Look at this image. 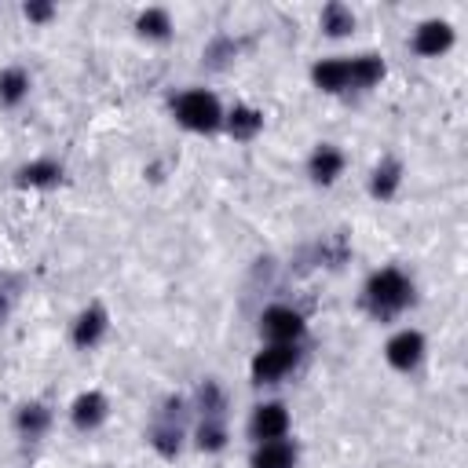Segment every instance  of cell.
<instances>
[{
    "label": "cell",
    "mask_w": 468,
    "mask_h": 468,
    "mask_svg": "<svg viewBox=\"0 0 468 468\" xmlns=\"http://www.w3.org/2000/svg\"><path fill=\"white\" fill-rule=\"evenodd\" d=\"M424 355H428V340H424L420 329H399V333H391L388 344H384V358H388V366L399 369V373H413V369L424 362Z\"/></svg>",
    "instance_id": "cell-5"
},
{
    "label": "cell",
    "mask_w": 468,
    "mask_h": 468,
    "mask_svg": "<svg viewBox=\"0 0 468 468\" xmlns=\"http://www.w3.org/2000/svg\"><path fill=\"white\" fill-rule=\"evenodd\" d=\"M48 428H51V406L48 402H22L18 410H15V431L22 435V439H44L48 435Z\"/></svg>",
    "instance_id": "cell-17"
},
{
    "label": "cell",
    "mask_w": 468,
    "mask_h": 468,
    "mask_svg": "<svg viewBox=\"0 0 468 468\" xmlns=\"http://www.w3.org/2000/svg\"><path fill=\"white\" fill-rule=\"evenodd\" d=\"M289 410L282 406V402H260V406H252V413H249V439L252 442H271V439H285L289 435Z\"/></svg>",
    "instance_id": "cell-9"
},
{
    "label": "cell",
    "mask_w": 468,
    "mask_h": 468,
    "mask_svg": "<svg viewBox=\"0 0 468 468\" xmlns=\"http://www.w3.org/2000/svg\"><path fill=\"white\" fill-rule=\"evenodd\" d=\"M223 128H227L230 139L249 143V139H256V135L263 132V110H256V106H249V102H238V106H230V110L223 113Z\"/></svg>",
    "instance_id": "cell-14"
},
{
    "label": "cell",
    "mask_w": 468,
    "mask_h": 468,
    "mask_svg": "<svg viewBox=\"0 0 468 468\" xmlns=\"http://www.w3.org/2000/svg\"><path fill=\"white\" fill-rule=\"evenodd\" d=\"M318 26H322V33L333 37V40H336V37H351V33H355V11H351L347 4H340V0H333V4L322 7Z\"/></svg>",
    "instance_id": "cell-20"
},
{
    "label": "cell",
    "mask_w": 468,
    "mask_h": 468,
    "mask_svg": "<svg viewBox=\"0 0 468 468\" xmlns=\"http://www.w3.org/2000/svg\"><path fill=\"white\" fill-rule=\"evenodd\" d=\"M197 413H201V420H223V413H227V395H223V388H219L216 380H205V384L197 388Z\"/></svg>",
    "instance_id": "cell-22"
},
{
    "label": "cell",
    "mask_w": 468,
    "mask_h": 468,
    "mask_svg": "<svg viewBox=\"0 0 468 468\" xmlns=\"http://www.w3.org/2000/svg\"><path fill=\"white\" fill-rule=\"evenodd\" d=\"M252 468H296L300 464V446L285 435V439H271V442H256L252 450Z\"/></svg>",
    "instance_id": "cell-13"
},
{
    "label": "cell",
    "mask_w": 468,
    "mask_h": 468,
    "mask_svg": "<svg viewBox=\"0 0 468 468\" xmlns=\"http://www.w3.org/2000/svg\"><path fill=\"white\" fill-rule=\"evenodd\" d=\"M15 183L18 186H29V190H48V186H58L62 183V165L51 161V157H37V161H26L15 168Z\"/></svg>",
    "instance_id": "cell-15"
},
{
    "label": "cell",
    "mask_w": 468,
    "mask_h": 468,
    "mask_svg": "<svg viewBox=\"0 0 468 468\" xmlns=\"http://www.w3.org/2000/svg\"><path fill=\"white\" fill-rule=\"evenodd\" d=\"M307 333V318L289 303H271L260 314V336L267 344H300Z\"/></svg>",
    "instance_id": "cell-4"
},
{
    "label": "cell",
    "mask_w": 468,
    "mask_h": 468,
    "mask_svg": "<svg viewBox=\"0 0 468 468\" xmlns=\"http://www.w3.org/2000/svg\"><path fill=\"white\" fill-rule=\"evenodd\" d=\"M344 165H347V157L336 143H318L307 157V179L314 186H333L344 176Z\"/></svg>",
    "instance_id": "cell-10"
},
{
    "label": "cell",
    "mask_w": 468,
    "mask_h": 468,
    "mask_svg": "<svg viewBox=\"0 0 468 468\" xmlns=\"http://www.w3.org/2000/svg\"><path fill=\"white\" fill-rule=\"evenodd\" d=\"M453 44H457V33H453V22H446V18H424V22L413 29V37H410V48H413L420 58H439V55H446Z\"/></svg>",
    "instance_id": "cell-8"
},
{
    "label": "cell",
    "mask_w": 468,
    "mask_h": 468,
    "mask_svg": "<svg viewBox=\"0 0 468 468\" xmlns=\"http://www.w3.org/2000/svg\"><path fill=\"white\" fill-rule=\"evenodd\" d=\"M347 66H351V91H369L384 80L388 66L380 55L373 51H362V55H347Z\"/></svg>",
    "instance_id": "cell-18"
},
{
    "label": "cell",
    "mask_w": 468,
    "mask_h": 468,
    "mask_svg": "<svg viewBox=\"0 0 468 468\" xmlns=\"http://www.w3.org/2000/svg\"><path fill=\"white\" fill-rule=\"evenodd\" d=\"M402 190V161L399 157H380L369 172V197L373 201H391Z\"/></svg>",
    "instance_id": "cell-16"
},
{
    "label": "cell",
    "mask_w": 468,
    "mask_h": 468,
    "mask_svg": "<svg viewBox=\"0 0 468 468\" xmlns=\"http://www.w3.org/2000/svg\"><path fill=\"white\" fill-rule=\"evenodd\" d=\"M300 344H263L252 362H249V377L252 384H278L285 380L296 366H300Z\"/></svg>",
    "instance_id": "cell-3"
},
{
    "label": "cell",
    "mask_w": 468,
    "mask_h": 468,
    "mask_svg": "<svg viewBox=\"0 0 468 468\" xmlns=\"http://www.w3.org/2000/svg\"><path fill=\"white\" fill-rule=\"evenodd\" d=\"M227 439H230L227 420H201L197 431H194V442H197V450H205V453H219V450L227 446Z\"/></svg>",
    "instance_id": "cell-23"
},
{
    "label": "cell",
    "mask_w": 468,
    "mask_h": 468,
    "mask_svg": "<svg viewBox=\"0 0 468 468\" xmlns=\"http://www.w3.org/2000/svg\"><path fill=\"white\" fill-rule=\"evenodd\" d=\"M311 84L325 95H344L351 91V66H347V55H329V58H318L311 66Z\"/></svg>",
    "instance_id": "cell-11"
},
{
    "label": "cell",
    "mask_w": 468,
    "mask_h": 468,
    "mask_svg": "<svg viewBox=\"0 0 468 468\" xmlns=\"http://www.w3.org/2000/svg\"><path fill=\"white\" fill-rule=\"evenodd\" d=\"M106 417H110V399L102 391H80L69 402V424L77 431H95L106 424Z\"/></svg>",
    "instance_id": "cell-12"
},
{
    "label": "cell",
    "mask_w": 468,
    "mask_h": 468,
    "mask_svg": "<svg viewBox=\"0 0 468 468\" xmlns=\"http://www.w3.org/2000/svg\"><path fill=\"white\" fill-rule=\"evenodd\" d=\"M179 410H183V399H168L165 410L154 417L150 424V446L161 453V457H176L183 450V424H179Z\"/></svg>",
    "instance_id": "cell-7"
},
{
    "label": "cell",
    "mask_w": 468,
    "mask_h": 468,
    "mask_svg": "<svg viewBox=\"0 0 468 468\" xmlns=\"http://www.w3.org/2000/svg\"><path fill=\"white\" fill-rule=\"evenodd\" d=\"M135 33L146 40H168L172 37V15L165 7H146L135 15Z\"/></svg>",
    "instance_id": "cell-21"
},
{
    "label": "cell",
    "mask_w": 468,
    "mask_h": 468,
    "mask_svg": "<svg viewBox=\"0 0 468 468\" xmlns=\"http://www.w3.org/2000/svg\"><path fill=\"white\" fill-rule=\"evenodd\" d=\"M29 88H33V80H29V73H26L22 66L0 69V106H4V110L22 106V102L29 99Z\"/></svg>",
    "instance_id": "cell-19"
},
{
    "label": "cell",
    "mask_w": 468,
    "mask_h": 468,
    "mask_svg": "<svg viewBox=\"0 0 468 468\" xmlns=\"http://www.w3.org/2000/svg\"><path fill=\"white\" fill-rule=\"evenodd\" d=\"M22 15H26L33 26H44V22H51V18H55V4H44V0H29V4H22Z\"/></svg>",
    "instance_id": "cell-24"
},
{
    "label": "cell",
    "mask_w": 468,
    "mask_h": 468,
    "mask_svg": "<svg viewBox=\"0 0 468 468\" xmlns=\"http://www.w3.org/2000/svg\"><path fill=\"white\" fill-rule=\"evenodd\" d=\"M413 303V278L402 267H380L366 278L362 285V307L377 318V322H391L399 318L406 307Z\"/></svg>",
    "instance_id": "cell-1"
},
{
    "label": "cell",
    "mask_w": 468,
    "mask_h": 468,
    "mask_svg": "<svg viewBox=\"0 0 468 468\" xmlns=\"http://www.w3.org/2000/svg\"><path fill=\"white\" fill-rule=\"evenodd\" d=\"M223 102L216 99V91L208 88H186L172 99V117L186 128V132H197V135H212L223 128Z\"/></svg>",
    "instance_id": "cell-2"
},
{
    "label": "cell",
    "mask_w": 468,
    "mask_h": 468,
    "mask_svg": "<svg viewBox=\"0 0 468 468\" xmlns=\"http://www.w3.org/2000/svg\"><path fill=\"white\" fill-rule=\"evenodd\" d=\"M106 333H110V311L99 300H91L88 307H80L77 318H73V325H69V340H73L77 351L99 347L106 340Z\"/></svg>",
    "instance_id": "cell-6"
},
{
    "label": "cell",
    "mask_w": 468,
    "mask_h": 468,
    "mask_svg": "<svg viewBox=\"0 0 468 468\" xmlns=\"http://www.w3.org/2000/svg\"><path fill=\"white\" fill-rule=\"evenodd\" d=\"M11 307H15V292L7 285H0V325L11 318Z\"/></svg>",
    "instance_id": "cell-25"
}]
</instances>
